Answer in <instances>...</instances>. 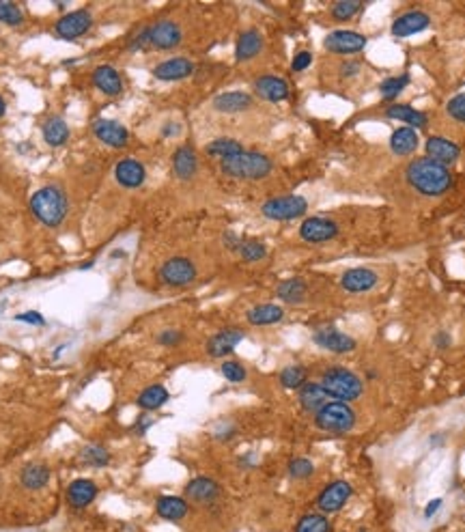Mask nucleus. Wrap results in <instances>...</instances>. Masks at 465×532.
I'll use <instances>...</instances> for the list:
<instances>
[{"instance_id":"41","label":"nucleus","mask_w":465,"mask_h":532,"mask_svg":"<svg viewBox=\"0 0 465 532\" xmlns=\"http://www.w3.org/2000/svg\"><path fill=\"white\" fill-rule=\"evenodd\" d=\"M237 252H240V257L246 263H257V261H261V259L267 257V248L261 242H257V240H242Z\"/></svg>"},{"instance_id":"10","label":"nucleus","mask_w":465,"mask_h":532,"mask_svg":"<svg viewBox=\"0 0 465 532\" xmlns=\"http://www.w3.org/2000/svg\"><path fill=\"white\" fill-rule=\"evenodd\" d=\"M183 498L188 502H194V504H203V506H211L215 502H220L222 498V487L209 479V477H196L192 479L186 489H183Z\"/></svg>"},{"instance_id":"32","label":"nucleus","mask_w":465,"mask_h":532,"mask_svg":"<svg viewBox=\"0 0 465 532\" xmlns=\"http://www.w3.org/2000/svg\"><path fill=\"white\" fill-rule=\"evenodd\" d=\"M385 117L388 119H397V121H403L407 123V127H414V129H420V127H427L429 119L424 112L412 108V106H403V104H395L385 110Z\"/></svg>"},{"instance_id":"47","label":"nucleus","mask_w":465,"mask_h":532,"mask_svg":"<svg viewBox=\"0 0 465 532\" xmlns=\"http://www.w3.org/2000/svg\"><path fill=\"white\" fill-rule=\"evenodd\" d=\"M155 341H158V345H162V347H177L183 343V332L177 328H166L158 334Z\"/></svg>"},{"instance_id":"26","label":"nucleus","mask_w":465,"mask_h":532,"mask_svg":"<svg viewBox=\"0 0 465 532\" xmlns=\"http://www.w3.org/2000/svg\"><path fill=\"white\" fill-rule=\"evenodd\" d=\"M431 24L429 16L422 11H407L399 16L392 24V35L395 37H412L416 33H422Z\"/></svg>"},{"instance_id":"57","label":"nucleus","mask_w":465,"mask_h":532,"mask_svg":"<svg viewBox=\"0 0 465 532\" xmlns=\"http://www.w3.org/2000/svg\"><path fill=\"white\" fill-rule=\"evenodd\" d=\"M358 532H366V530H358Z\"/></svg>"},{"instance_id":"42","label":"nucleus","mask_w":465,"mask_h":532,"mask_svg":"<svg viewBox=\"0 0 465 532\" xmlns=\"http://www.w3.org/2000/svg\"><path fill=\"white\" fill-rule=\"evenodd\" d=\"M220 371H222L226 382H230V384H242V382H246V377H248L246 366L242 362H237V360H224Z\"/></svg>"},{"instance_id":"25","label":"nucleus","mask_w":465,"mask_h":532,"mask_svg":"<svg viewBox=\"0 0 465 532\" xmlns=\"http://www.w3.org/2000/svg\"><path fill=\"white\" fill-rule=\"evenodd\" d=\"M255 91L259 97L274 104L289 97V85L282 78H278V75H261V78L255 80Z\"/></svg>"},{"instance_id":"15","label":"nucleus","mask_w":465,"mask_h":532,"mask_svg":"<svg viewBox=\"0 0 465 532\" xmlns=\"http://www.w3.org/2000/svg\"><path fill=\"white\" fill-rule=\"evenodd\" d=\"M244 339H246V332L242 328H224L207 341V353L211 358H226L237 349V345Z\"/></svg>"},{"instance_id":"18","label":"nucleus","mask_w":465,"mask_h":532,"mask_svg":"<svg viewBox=\"0 0 465 532\" xmlns=\"http://www.w3.org/2000/svg\"><path fill=\"white\" fill-rule=\"evenodd\" d=\"M97 485L91 479H75L67 487V504L75 511L87 509L97 498Z\"/></svg>"},{"instance_id":"24","label":"nucleus","mask_w":465,"mask_h":532,"mask_svg":"<svg viewBox=\"0 0 465 532\" xmlns=\"http://www.w3.org/2000/svg\"><path fill=\"white\" fill-rule=\"evenodd\" d=\"M155 513L166 521H181L190 513V502L181 496H160L155 502Z\"/></svg>"},{"instance_id":"11","label":"nucleus","mask_w":465,"mask_h":532,"mask_svg":"<svg viewBox=\"0 0 465 532\" xmlns=\"http://www.w3.org/2000/svg\"><path fill=\"white\" fill-rule=\"evenodd\" d=\"M93 26V16L89 11H73V14H67L63 16L56 26H54V33L58 39H65V41H73V39H80L82 35H87Z\"/></svg>"},{"instance_id":"50","label":"nucleus","mask_w":465,"mask_h":532,"mask_svg":"<svg viewBox=\"0 0 465 532\" xmlns=\"http://www.w3.org/2000/svg\"><path fill=\"white\" fill-rule=\"evenodd\" d=\"M16 319H18V321H26V324H31V326H43V324H46L43 315H39V313H35V311L22 313V315H18Z\"/></svg>"},{"instance_id":"8","label":"nucleus","mask_w":465,"mask_h":532,"mask_svg":"<svg viewBox=\"0 0 465 532\" xmlns=\"http://www.w3.org/2000/svg\"><path fill=\"white\" fill-rule=\"evenodd\" d=\"M338 233V226L334 220L324 218V216H313L306 218L299 226V238L308 244H324L334 240Z\"/></svg>"},{"instance_id":"40","label":"nucleus","mask_w":465,"mask_h":532,"mask_svg":"<svg viewBox=\"0 0 465 532\" xmlns=\"http://www.w3.org/2000/svg\"><path fill=\"white\" fill-rule=\"evenodd\" d=\"M293 532H332V521L324 513H306L299 517Z\"/></svg>"},{"instance_id":"4","label":"nucleus","mask_w":465,"mask_h":532,"mask_svg":"<svg viewBox=\"0 0 465 532\" xmlns=\"http://www.w3.org/2000/svg\"><path fill=\"white\" fill-rule=\"evenodd\" d=\"M220 169L224 175L235 179H263L274 171V164L267 156L259 154V151H242L237 156L222 160Z\"/></svg>"},{"instance_id":"9","label":"nucleus","mask_w":465,"mask_h":532,"mask_svg":"<svg viewBox=\"0 0 465 532\" xmlns=\"http://www.w3.org/2000/svg\"><path fill=\"white\" fill-rule=\"evenodd\" d=\"M196 278V265L186 257H173L160 267V280L169 287H186Z\"/></svg>"},{"instance_id":"43","label":"nucleus","mask_w":465,"mask_h":532,"mask_svg":"<svg viewBox=\"0 0 465 532\" xmlns=\"http://www.w3.org/2000/svg\"><path fill=\"white\" fill-rule=\"evenodd\" d=\"M407 85H410V75L403 73V75H395V78L383 80L381 87H379V91H381V95H383L385 100H395V97H399V93H401Z\"/></svg>"},{"instance_id":"48","label":"nucleus","mask_w":465,"mask_h":532,"mask_svg":"<svg viewBox=\"0 0 465 532\" xmlns=\"http://www.w3.org/2000/svg\"><path fill=\"white\" fill-rule=\"evenodd\" d=\"M446 110H448V115L454 119V121H459V123H465V93H461V95H454L450 102H448V106H446Z\"/></svg>"},{"instance_id":"29","label":"nucleus","mask_w":465,"mask_h":532,"mask_svg":"<svg viewBox=\"0 0 465 532\" xmlns=\"http://www.w3.org/2000/svg\"><path fill=\"white\" fill-rule=\"evenodd\" d=\"M246 319L252 326H274L284 319V309L278 304H259L248 311Z\"/></svg>"},{"instance_id":"2","label":"nucleus","mask_w":465,"mask_h":532,"mask_svg":"<svg viewBox=\"0 0 465 532\" xmlns=\"http://www.w3.org/2000/svg\"><path fill=\"white\" fill-rule=\"evenodd\" d=\"M31 211L41 224L54 229V226H58L65 220L69 211L67 194L58 186H46L31 196Z\"/></svg>"},{"instance_id":"21","label":"nucleus","mask_w":465,"mask_h":532,"mask_svg":"<svg viewBox=\"0 0 465 532\" xmlns=\"http://www.w3.org/2000/svg\"><path fill=\"white\" fill-rule=\"evenodd\" d=\"M330 401L328 390L321 384L315 382H306L299 390H297V403L304 412L308 414H317L326 403Z\"/></svg>"},{"instance_id":"28","label":"nucleus","mask_w":465,"mask_h":532,"mask_svg":"<svg viewBox=\"0 0 465 532\" xmlns=\"http://www.w3.org/2000/svg\"><path fill=\"white\" fill-rule=\"evenodd\" d=\"M263 50V37L259 31L250 28V31H244L240 37H237V43H235V58L242 63V60H250L255 56H259Z\"/></svg>"},{"instance_id":"33","label":"nucleus","mask_w":465,"mask_h":532,"mask_svg":"<svg viewBox=\"0 0 465 532\" xmlns=\"http://www.w3.org/2000/svg\"><path fill=\"white\" fill-rule=\"evenodd\" d=\"M169 397L171 395L162 384H153V386H146L144 390H140V395L136 397V405L140 410L153 412V410H160L169 401Z\"/></svg>"},{"instance_id":"1","label":"nucleus","mask_w":465,"mask_h":532,"mask_svg":"<svg viewBox=\"0 0 465 532\" xmlns=\"http://www.w3.org/2000/svg\"><path fill=\"white\" fill-rule=\"evenodd\" d=\"M407 181L424 196H439L452 186L450 171L429 158H418L407 166Z\"/></svg>"},{"instance_id":"49","label":"nucleus","mask_w":465,"mask_h":532,"mask_svg":"<svg viewBox=\"0 0 465 532\" xmlns=\"http://www.w3.org/2000/svg\"><path fill=\"white\" fill-rule=\"evenodd\" d=\"M310 63H313V54L304 50V52L295 54V58H293V63H291V69H293V71H304Z\"/></svg>"},{"instance_id":"27","label":"nucleus","mask_w":465,"mask_h":532,"mask_svg":"<svg viewBox=\"0 0 465 532\" xmlns=\"http://www.w3.org/2000/svg\"><path fill=\"white\" fill-rule=\"evenodd\" d=\"M196 171H198V158L194 154V149L188 147V144L179 147L175 151V156H173V173H175V177L181 179V181H188V179H192L196 175Z\"/></svg>"},{"instance_id":"56","label":"nucleus","mask_w":465,"mask_h":532,"mask_svg":"<svg viewBox=\"0 0 465 532\" xmlns=\"http://www.w3.org/2000/svg\"><path fill=\"white\" fill-rule=\"evenodd\" d=\"M5 110H7V106H5V100H3V97H0V119H3V117H5Z\"/></svg>"},{"instance_id":"16","label":"nucleus","mask_w":465,"mask_h":532,"mask_svg":"<svg viewBox=\"0 0 465 532\" xmlns=\"http://www.w3.org/2000/svg\"><path fill=\"white\" fill-rule=\"evenodd\" d=\"M194 63L190 58H183V56H175V58H169V60H162L153 67V75L158 80H164V83H173V80H183L188 78V75L194 73Z\"/></svg>"},{"instance_id":"35","label":"nucleus","mask_w":465,"mask_h":532,"mask_svg":"<svg viewBox=\"0 0 465 532\" xmlns=\"http://www.w3.org/2000/svg\"><path fill=\"white\" fill-rule=\"evenodd\" d=\"M43 140L50 147H60L69 140V125L60 117H50L43 123Z\"/></svg>"},{"instance_id":"37","label":"nucleus","mask_w":465,"mask_h":532,"mask_svg":"<svg viewBox=\"0 0 465 532\" xmlns=\"http://www.w3.org/2000/svg\"><path fill=\"white\" fill-rule=\"evenodd\" d=\"M112 459V454L102 444H87L80 450V462L89 468H106Z\"/></svg>"},{"instance_id":"22","label":"nucleus","mask_w":465,"mask_h":532,"mask_svg":"<svg viewBox=\"0 0 465 532\" xmlns=\"http://www.w3.org/2000/svg\"><path fill=\"white\" fill-rule=\"evenodd\" d=\"M144 177H146V171H144V166L138 160L125 158V160H121L114 166V179L123 188H129V190L132 188H140L144 183Z\"/></svg>"},{"instance_id":"53","label":"nucleus","mask_w":465,"mask_h":532,"mask_svg":"<svg viewBox=\"0 0 465 532\" xmlns=\"http://www.w3.org/2000/svg\"><path fill=\"white\" fill-rule=\"evenodd\" d=\"M224 244H226V246H228L230 250H235V252H237V248H240L242 240H240V238H237L235 233H226V235H224Z\"/></svg>"},{"instance_id":"20","label":"nucleus","mask_w":465,"mask_h":532,"mask_svg":"<svg viewBox=\"0 0 465 532\" xmlns=\"http://www.w3.org/2000/svg\"><path fill=\"white\" fill-rule=\"evenodd\" d=\"M459 156H461V149L454 142L446 140V138L431 136L427 140V158L433 160V162H437V164H442V166L454 164L459 160Z\"/></svg>"},{"instance_id":"52","label":"nucleus","mask_w":465,"mask_h":532,"mask_svg":"<svg viewBox=\"0 0 465 532\" xmlns=\"http://www.w3.org/2000/svg\"><path fill=\"white\" fill-rule=\"evenodd\" d=\"M439 509H442V498H435V500H431V502H429V504L424 506V517H427V519H431V517H433V515H435V513H437Z\"/></svg>"},{"instance_id":"7","label":"nucleus","mask_w":465,"mask_h":532,"mask_svg":"<svg viewBox=\"0 0 465 532\" xmlns=\"http://www.w3.org/2000/svg\"><path fill=\"white\" fill-rule=\"evenodd\" d=\"M306 209H308L306 198H301V196H293V194H291V196L269 198V201L261 207L263 216H265V218H269V220H293V218L304 216V213H306Z\"/></svg>"},{"instance_id":"12","label":"nucleus","mask_w":465,"mask_h":532,"mask_svg":"<svg viewBox=\"0 0 465 532\" xmlns=\"http://www.w3.org/2000/svg\"><path fill=\"white\" fill-rule=\"evenodd\" d=\"M351 496H353L351 483H347V481H334V483H330V485L319 494L317 506H319L321 513L332 515V513H338V511L349 502Z\"/></svg>"},{"instance_id":"31","label":"nucleus","mask_w":465,"mask_h":532,"mask_svg":"<svg viewBox=\"0 0 465 532\" xmlns=\"http://www.w3.org/2000/svg\"><path fill=\"white\" fill-rule=\"evenodd\" d=\"M50 477H52V472H50V468L46 464H28L20 472V483L26 489L37 491V489H43L50 483Z\"/></svg>"},{"instance_id":"17","label":"nucleus","mask_w":465,"mask_h":532,"mask_svg":"<svg viewBox=\"0 0 465 532\" xmlns=\"http://www.w3.org/2000/svg\"><path fill=\"white\" fill-rule=\"evenodd\" d=\"M93 136L114 149H123L129 142V132L121 123L110 119H97L93 123Z\"/></svg>"},{"instance_id":"55","label":"nucleus","mask_w":465,"mask_h":532,"mask_svg":"<svg viewBox=\"0 0 465 532\" xmlns=\"http://www.w3.org/2000/svg\"><path fill=\"white\" fill-rule=\"evenodd\" d=\"M151 425H153V420H151V418H140V420H138V425H136V431L142 435V433H144Z\"/></svg>"},{"instance_id":"34","label":"nucleus","mask_w":465,"mask_h":532,"mask_svg":"<svg viewBox=\"0 0 465 532\" xmlns=\"http://www.w3.org/2000/svg\"><path fill=\"white\" fill-rule=\"evenodd\" d=\"M390 147L397 156H410L418 149V132L414 127H399L392 138H390Z\"/></svg>"},{"instance_id":"14","label":"nucleus","mask_w":465,"mask_h":532,"mask_svg":"<svg viewBox=\"0 0 465 532\" xmlns=\"http://www.w3.org/2000/svg\"><path fill=\"white\" fill-rule=\"evenodd\" d=\"M313 341H315V345H319L321 349H328L332 353H349V351H353L358 347L353 336H349V334H345V332H341V330H336L332 326L315 330Z\"/></svg>"},{"instance_id":"44","label":"nucleus","mask_w":465,"mask_h":532,"mask_svg":"<svg viewBox=\"0 0 465 532\" xmlns=\"http://www.w3.org/2000/svg\"><path fill=\"white\" fill-rule=\"evenodd\" d=\"M0 22L7 26H20L24 22V14L18 3H7V0H0Z\"/></svg>"},{"instance_id":"23","label":"nucleus","mask_w":465,"mask_h":532,"mask_svg":"<svg viewBox=\"0 0 465 532\" xmlns=\"http://www.w3.org/2000/svg\"><path fill=\"white\" fill-rule=\"evenodd\" d=\"M341 284L347 293H366L377 284V274L366 267H353L341 276Z\"/></svg>"},{"instance_id":"13","label":"nucleus","mask_w":465,"mask_h":532,"mask_svg":"<svg viewBox=\"0 0 465 532\" xmlns=\"http://www.w3.org/2000/svg\"><path fill=\"white\" fill-rule=\"evenodd\" d=\"M326 50H330L332 54H358L366 48V37L356 33V31H332L326 41H324Z\"/></svg>"},{"instance_id":"38","label":"nucleus","mask_w":465,"mask_h":532,"mask_svg":"<svg viewBox=\"0 0 465 532\" xmlns=\"http://www.w3.org/2000/svg\"><path fill=\"white\" fill-rule=\"evenodd\" d=\"M205 151H207V156H211V158H218V160L222 162V160H228V158H232V156L242 154V151H244V147H242V144H240L237 140L218 138V140L209 142Z\"/></svg>"},{"instance_id":"5","label":"nucleus","mask_w":465,"mask_h":532,"mask_svg":"<svg viewBox=\"0 0 465 532\" xmlns=\"http://www.w3.org/2000/svg\"><path fill=\"white\" fill-rule=\"evenodd\" d=\"M183 39V31L177 22L173 20H160L146 28H142L134 41H132V50H144V48H153V50H173L181 43Z\"/></svg>"},{"instance_id":"54","label":"nucleus","mask_w":465,"mask_h":532,"mask_svg":"<svg viewBox=\"0 0 465 532\" xmlns=\"http://www.w3.org/2000/svg\"><path fill=\"white\" fill-rule=\"evenodd\" d=\"M435 347H439V349H446L450 343H452V339H450V334H446V332H439V334H435Z\"/></svg>"},{"instance_id":"19","label":"nucleus","mask_w":465,"mask_h":532,"mask_svg":"<svg viewBox=\"0 0 465 532\" xmlns=\"http://www.w3.org/2000/svg\"><path fill=\"white\" fill-rule=\"evenodd\" d=\"M91 80H93L95 89H100L108 97H117V95L123 93V78H121V73L112 65H100V67H95Z\"/></svg>"},{"instance_id":"45","label":"nucleus","mask_w":465,"mask_h":532,"mask_svg":"<svg viewBox=\"0 0 465 532\" xmlns=\"http://www.w3.org/2000/svg\"><path fill=\"white\" fill-rule=\"evenodd\" d=\"M360 9H362V3H358V0H343V3H334V5H332V18H334L336 22H347V20H351Z\"/></svg>"},{"instance_id":"30","label":"nucleus","mask_w":465,"mask_h":532,"mask_svg":"<svg viewBox=\"0 0 465 532\" xmlns=\"http://www.w3.org/2000/svg\"><path fill=\"white\" fill-rule=\"evenodd\" d=\"M252 106V97L242 91L222 93L213 100V108L218 112H244Z\"/></svg>"},{"instance_id":"6","label":"nucleus","mask_w":465,"mask_h":532,"mask_svg":"<svg viewBox=\"0 0 465 532\" xmlns=\"http://www.w3.org/2000/svg\"><path fill=\"white\" fill-rule=\"evenodd\" d=\"M356 422H358L356 410L345 401L332 399L315 414L317 429H321L330 435H345L356 427Z\"/></svg>"},{"instance_id":"46","label":"nucleus","mask_w":465,"mask_h":532,"mask_svg":"<svg viewBox=\"0 0 465 532\" xmlns=\"http://www.w3.org/2000/svg\"><path fill=\"white\" fill-rule=\"evenodd\" d=\"M315 474V464L306 459V457H297L289 464V477L295 479V481H304L308 477Z\"/></svg>"},{"instance_id":"39","label":"nucleus","mask_w":465,"mask_h":532,"mask_svg":"<svg viewBox=\"0 0 465 532\" xmlns=\"http://www.w3.org/2000/svg\"><path fill=\"white\" fill-rule=\"evenodd\" d=\"M306 377H308V371L301 364H289L278 375L280 386L287 388V390H299L306 384Z\"/></svg>"},{"instance_id":"36","label":"nucleus","mask_w":465,"mask_h":532,"mask_svg":"<svg viewBox=\"0 0 465 532\" xmlns=\"http://www.w3.org/2000/svg\"><path fill=\"white\" fill-rule=\"evenodd\" d=\"M308 293V287L301 278H289V280H282L278 287H276V295L287 302V304H299L304 302Z\"/></svg>"},{"instance_id":"51","label":"nucleus","mask_w":465,"mask_h":532,"mask_svg":"<svg viewBox=\"0 0 465 532\" xmlns=\"http://www.w3.org/2000/svg\"><path fill=\"white\" fill-rule=\"evenodd\" d=\"M358 71H360V63H356V60H349V63H343V65H341L343 78H351V75H356Z\"/></svg>"},{"instance_id":"3","label":"nucleus","mask_w":465,"mask_h":532,"mask_svg":"<svg viewBox=\"0 0 465 532\" xmlns=\"http://www.w3.org/2000/svg\"><path fill=\"white\" fill-rule=\"evenodd\" d=\"M321 386L328 390L330 399L334 401H345V403H351L356 399L362 397L364 393V384L362 379L345 368V366H330L321 373Z\"/></svg>"}]
</instances>
